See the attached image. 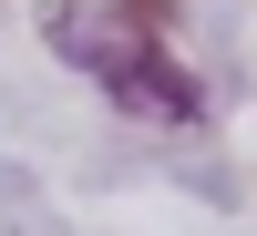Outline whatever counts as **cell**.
Returning <instances> with one entry per match:
<instances>
[{"mask_svg":"<svg viewBox=\"0 0 257 236\" xmlns=\"http://www.w3.org/2000/svg\"><path fill=\"white\" fill-rule=\"evenodd\" d=\"M52 41L134 123H196L206 113V82L175 62V0H93V11H62Z\"/></svg>","mask_w":257,"mask_h":236,"instance_id":"obj_1","label":"cell"}]
</instances>
